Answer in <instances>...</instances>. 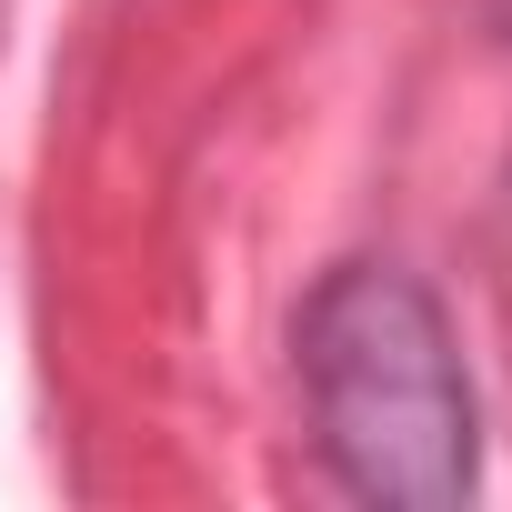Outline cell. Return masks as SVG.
<instances>
[{
	"label": "cell",
	"mask_w": 512,
	"mask_h": 512,
	"mask_svg": "<svg viewBox=\"0 0 512 512\" xmlns=\"http://www.w3.org/2000/svg\"><path fill=\"white\" fill-rule=\"evenodd\" d=\"M492 21H502V31H512V0H492Z\"/></svg>",
	"instance_id": "obj_2"
},
{
	"label": "cell",
	"mask_w": 512,
	"mask_h": 512,
	"mask_svg": "<svg viewBox=\"0 0 512 512\" xmlns=\"http://www.w3.org/2000/svg\"><path fill=\"white\" fill-rule=\"evenodd\" d=\"M302 392H312V432L322 462L362 492V502H412L442 512L472 492V382L452 352V322L422 282L352 262L312 292L302 332Z\"/></svg>",
	"instance_id": "obj_1"
}]
</instances>
